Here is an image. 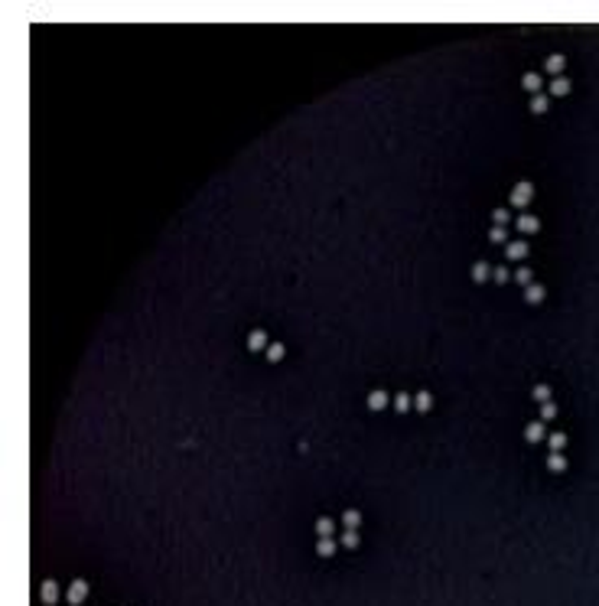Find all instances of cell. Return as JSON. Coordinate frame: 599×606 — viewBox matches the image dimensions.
<instances>
[{"mask_svg":"<svg viewBox=\"0 0 599 606\" xmlns=\"http://www.w3.org/2000/svg\"><path fill=\"white\" fill-rule=\"evenodd\" d=\"M547 108H550V95H547V92H541V95L531 98V111H534V114H544Z\"/></svg>","mask_w":599,"mask_h":606,"instance_id":"cell-15","label":"cell"},{"mask_svg":"<svg viewBox=\"0 0 599 606\" xmlns=\"http://www.w3.org/2000/svg\"><path fill=\"white\" fill-rule=\"evenodd\" d=\"M547 447H550V453H560L563 447H567V434H563V430L547 434Z\"/></svg>","mask_w":599,"mask_h":606,"instance_id":"cell-14","label":"cell"},{"mask_svg":"<svg viewBox=\"0 0 599 606\" xmlns=\"http://www.w3.org/2000/svg\"><path fill=\"white\" fill-rule=\"evenodd\" d=\"M505 254H508V261H521V257L527 254V242H508V248H505Z\"/></svg>","mask_w":599,"mask_h":606,"instance_id":"cell-9","label":"cell"},{"mask_svg":"<svg viewBox=\"0 0 599 606\" xmlns=\"http://www.w3.org/2000/svg\"><path fill=\"white\" fill-rule=\"evenodd\" d=\"M544 293H547V290H544L541 284H527V287H524V300H527V303H541Z\"/></svg>","mask_w":599,"mask_h":606,"instance_id":"cell-16","label":"cell"},{"mask_svg":"<svg viewBox=\"0 0 599 606\" xmlns=\"http://www.w3.org/2000/svg\"><path fill=\"white\" fill-rule=\"evenodd\" d=\"M39 600L52 606V603L59 600V583L56 580H46V583H42V590H39Z\"/></svg>","mask_w":599,"mask_h":606,"instance_id":"cell-10","label":"cell"},{"mask_svg":"<svg viewBox=\"0 0 599 606\" xmlns=\"http://www.w3.org/2000/svg\"><path fill=\"white\" fill-rule=\"evenodd\" d=\"M410 404H414V401H410V395H394V407H397V411H407Z\"/></svg>","mask_w":599,"mask_h":606,"instance_id":"cell-27","label":"cell"},{"mask_svg":"<svg viewBox=\"0 0 599 606\" xmlns=\"http://www.w3.org/2000/svg\"><path fill=\"white\" fill-rule=\"evenodd\" d=\"M563 69H567V59H563V56H547V59H544V72H547V75H560Z\"/></svg>","mask_w":599,"mask_h":606,"instance_id":"cell-8","label":"cell"},{"mask_svg":"<svg viewBox=\"0 0 599 606\" xmlns=\"http://www.w3.org/2000/svg\"><path fill=\"white\" fill-rule=\"evenodd\" d=\"M524 440H527V443H541V440H547V424H544V421L527 424V427H524Z\"/></svg>","mask_w":599,"mask_h":606,"instance_id":"cell-2","label":"cell"},{"mask_svg":"<svg viewBox=\"0 0 599 606\" xmlns=\"http://www.w3.org/2000/svg\"><path fill=\"white\" fill-rule=\"evenodd\" d=\"M553 417H557V404H553V401H547V404H541V421L547 424V421H553Z\"/></svg>","mask_w":599,"mask_h":606,"instance_id":"cell-24","label":"cell"},{"mask_svg":"<svg viewBox=\"0 0 599 606\" xmlns=\"http://www.w3.org/2000/svg\"><path fill=\"white\" fill-rule=\"evenodd\" d=\"M515 280L521 284V287H527V284H531V271H527V267H518V271H515Z\"/></svg>","mask_w":599,"mask_h":606,"instance_id":"cell-26","label":"cell"},{"mask_svg":"<svg viewBox=\"0 0 599 606\" xmlns=\"http://www.w3.org/2000/svg\"><path fill=\"white\" fill-rule=\"evenodd\" d=\"M414 407H417V411H430V407H433V395H430V391H417Z\"/></svg>","mask_w":599,"mask_h":606,"instance_id":"cell-18","label":"cell"},{"mask_svg":"<svg viewBox=\"0 0 599 606\" xmlns=\"http://www.w3.org/2000/svg\"><path fill=\"white\" fill-rule=\"evenodd\" d=\"M531 196H534V186L524 180V183H518L515 189H512V196H508V202H512L515 209H524L527 202H531Z\"/></svg>","mask_w":599,"mask_h":606,"instance_id":"cell-1","label":"cell"},{"mask_svg":"<svg viewBox=\"0 0 599 606\" xmlns=\"http://www.w3.org/2000/svg\"><path fill=\"white\" fill-rule=\"evenodd\" d=\"M489 242H508V231H505V225H492V231H489Z\"/></svg>","mask_w":599,"mask_h":606,"instance_id":"cell-22","label":"cell"},{"mask_svg":"<svg viewBox=\"0 0 599 606\" xmlns=\"http://www.w3.org/2000/svg\"><path fill=\"white\" fill-rule=\"evenodd\" d=\"M492 277H495L498 284H505L508 277H512V274H508V267H492Z\"/></svg>","mask_w":599,"mask_h":606,"instance_id":"cell-28","label":"cell"},{"mask_svg":"<svg viewBox=\"0 0 599 606\" xmlns=\"http://www.w3.org/2000/svg\"><path fill=\"white\" fill-rule=\"evenodd\" d=\"M534 398H538L541 404H547V401H550V385H544V381H541V385H534Z\"/></svg>","mask_w":599,"mask_h":606,"instance_id":"cell-25","label":"cell"},{"mask_svg":"<svg viewBox=\"0 0 599 606\" xmlns=\"http://www.w3.org/2000/svg\"><path fill=\"white\" fill-rule=\"evenodd\" d=\"M547 92L553 95V98H560V95H567L570 92V78H563V75H557L553 82H547Z\"/></svg>","mask_w":599,"mask_h":606,"instance_id":"cell-13","label":"cell"},{"mask_svg":"<svg viewBox=\"0 0 599 606\" xmlns=\"http://www.w3.org/2000/svg\"><path fill=\"white\" fill-rule=\"evenodd\" d=\"M316 551H319V554H323V557H332L336 551H339V541H336V538H319Z\"/></svg>","mask_w":599,"mask_h":606,"instance_id":"cell-17","label":"cell"},{"mask_svg":"<svg viewBox=\"0 0 599 606\" xmlns=\"http://www.w3.org/2000/svg\"><path fill=\"white\" fill-rule=\"evenodd\" d=\"M492 219H495V225H505L512 215H508V209H495V212H492Z\"/></svg>","mask_w":599,"mask_h":606,"instance_id":"cell-29","label":"cell"},{"mask_svg":"<svg viewBox=\"0 0 599 606\" xmlns=\"http://www.w3.org/2000/svg\"><path fill=\"white\" fill-rule=\"evenodd\" d=\"M339 545L348 548V551H355V548H359V531H345L342 538H339Z\"/></svg>","mask_w":599,"mask_h":606,"instance_id":"cell-21","label":"cell"},{"mask_svg":"<svg viewBox=\"0 0 599 606\" xmlns=\"http://www.w3.org/2000/svg\"><path fill=\"white\" fill-rule=\"evenodd\" d=\"M283 352H287V349H283L280 342H271V345H267V359H271V362H280Z\"/></svg>","mask_w":599,"mask_h":606,"instance_id":"cell-23","label":"cell"},{"mask_svg":"<svg viewBox=\"0 0 599 606\" xmlns=\"http://www.w3.org/2000/svg\"><path fill=\"white\" fill-rule=\"evenodd\" d=\"M342 525H345V531H359L362 528V512L359 509H348L342 515Z\"/></svg>","mask_w":599,"mask_h":606,"instance_id":"cell-12","label":"cell"},{"mask_svg":"<svg viewBox=\"0 0 599 606\" xmlns=\"http://www.w3.org/2000/svg\"><path fill=\"white\" fill-rule=\"evenodd\" d=\"M489 277H492V267H489L485 261H479L476 267H472V280H479V284H482V280H489Z\"/></svg>","mask_w":599,"mask_h":606,"instance_id":"cell-20","label":"cell"},{"mask_svg":"<svg viewBox=\"0 0 599 606\" xmlns=\"http://www.w3.org/2000/svg\"><path fill=\"white\" fill-rule=\"evenodd\" d=\"M544 85H547V82H544L541 72H527V75L521 78V88H524V92H531V95H541Z\"/></svg>","mask_w":599,"mask_h":606,"instance_id":"cell-4","label":"cell"},{"mask_svg":"<svg viewBox=\"0 0 599 606\" xmlns=\"http://www.w3.org/2000/svg\"><path fill=\"white\" fill-rule=\"evenodd\" d=\"M313 528H316L319 538H332L339 525H336V518H326V515H323V518H316V525H313Z\"/></svg>","mask_w":599,"mask_h":606,"instance_id":"cell-7","label":"cell"},{"mask_svg":"<svg viewBox=\"0 0 599 606\" xmlns=\"http://www.w3.org/2000/svg\"><path fill=\"white\" fill-rule=\"evenodd\" d=\"M547 466L553 469V473H567V460H563V453H550V457H547Z\"/></svg>","mask_w":599,"mask_h":606,"instance_id":"cell-19","label":"cell"},{"mask_svg":"<svg viewBox=\"0 0 599 606\" xmlns=\"http://www.w3.org/2000/svg\"><path fill=\"white\" fill-rule=\"evenodd\" d=\"M365 404H368L371 411H381V407H388V404H391V395H388V391H381V388H374L371 395L365 398Z\"/></svg>","mask_w":599,"mask_h":606,"instance_id":"cell-6","label":"cell"},{"mask_svg":"<svg viewBox=\"0 0 599 606\" xmlns=\"http://www.w3.org/2000/svg\"><path fill=\"white\" fill-rule=\"evenodd\" d=\"M515 225H518V231H524V235H534V231L541 228V222L534 219V215H518Z\"/></svg>","mask_w":599,"mask_h":606,"instance_id":"cell-11","label":"cell"},{"mask_svg":"<svg viewBox=\"0 0 599 606\" xmlns=\"http://www.w3.org/2000/svg\"><path fill=\"white\" fill-rule=\"evenodd\" d=\"M267 345H271V342H267L264 329H251V333H248V349H251V352H267Z\"/></svg>","mask_w":599,"mask_h":606,"instance_id":"cell-5","label":"cell"},{"mask_svg":"<svg viewBox=\"0 0 599 606\" xmlns=\"http://www.w3.org/2000/svg\"><path fill=\"white\" fill-rule=\"evenodd\" d=\"M85 596H88V583H85V580H72V587H69V593H65V600L72 603V606H82Z\"/></svg>","mask_w":599,"mask_h":606,"instance_id":"cell-3","label":"cell"}]
</instances>
